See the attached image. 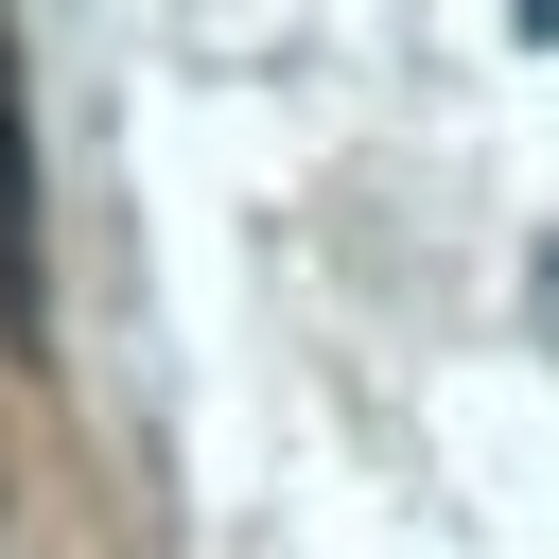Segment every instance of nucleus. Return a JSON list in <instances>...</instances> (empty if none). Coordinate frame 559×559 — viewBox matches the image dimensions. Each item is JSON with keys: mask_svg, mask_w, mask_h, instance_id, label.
Returning a JSON list of instances; mask_svg holds the SVG:
<instances>
[{"mask_svg": "<svg viewBox=\"0 0 559 559\" xmlns=\"http://www.w3.org/2000/svg\"><path fill=\"white\" fill-rule=\"evenodd\" d=\"M0 332H17V349L52 332V210H35V87H17V35H0Z\"/></svg>", "mask_w": 559, "mask_h": 559, "instance_id": "obj_1", "label": "nucleus"}]
</instances>
